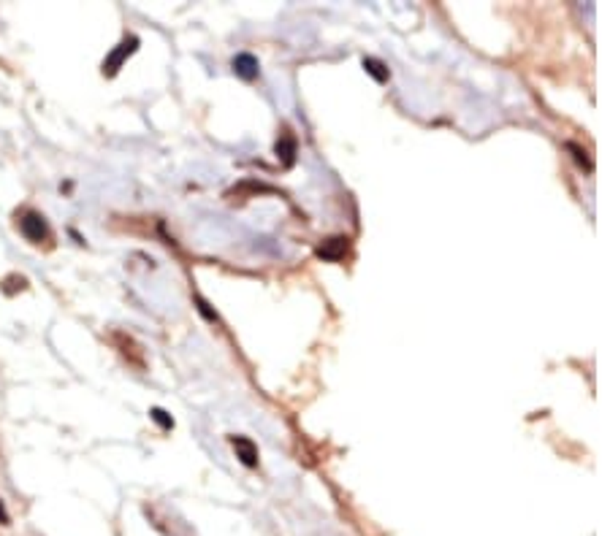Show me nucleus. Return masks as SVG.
Listing matches in <instances>:
<instances>
[{
	"instance_id": "1",
	"label": "nucleus",
	"mask_w": 610,
	"mask_h": 536,
	"mask_svg": "<svg viewBox=\"0 0 610 536\" xmlns=\"http://www.w3.org/2000/svg\"><path fill=\"white\" fill-rule=\"evenodd\" d=\"M136 49H138V38H136V35L123 38V41H120V44L111 49V55L103 60V68H100V71H103V76H109V79H111V76H117V73H120V68H123V63L128 60Z\"/></svg>"
},
{
	"instance_id": "2",
	"label": "nucleus",
	"mask_w": 610,
	"mask_h": 536,
	"mask_svg": "<svg viewBox=\"0 0 610 536\" xmlns=\"http://www.w3.org/2000/svg\"><path fill=\"white\" fill-rule=\"evenodd\" d=\"M19 230H22V236H25L30 244H41V241L49 239V222H46L44 214H38V212H25L22 220H19Z\"/></svg>"
},
{
	"instance_id": "3",
	"label": "nucleus",
	"mask_w": 610,
	"mask_h": 536,
	"mask_svg": "<svg viewBox=\"0 0 610 536\" xmlns=\"http://www.w3.org/2000/svg\"><path fill=\"white\" fill-rule=\"evenodd\" d=\"M350 250V239L348 236H331L318 247V257L328 260V263H339Z\"/></svg>"
},
{
	"instance_id": "4",
	"label": "nucleus",
	"mask_w": 610,
	"mask_h": 536,
	"mask_svg": "<svg viewBox=\"0 0 610 536\" xmlns=\"http://www.w3.org/2000/svg\"><path fill=\"white\" fill-rule=\"evenodd\" d=\"M231 444H233V450H236V458H239L244 466H250V469L258 466V450L250 439H244V436H231Z\"/></svg>"
},
{
	"instance_id": "5",
	"label": "nucleus",
	"mask_w": 610,
	"mask_h": 536,
	"mask_svg": "<svg viewBox=\"0 0 610 536\" xmlns=\"http://www.w3.org/2000/svg\"><path fill=\"white\" fill-rule=\"evenodd\" d=\"M233 73H236L239 79H244V82H253L258 76V60L253 55H247V52L236 55V57H233Z\"/></svg>"
},
{
	"instance_id": "6",
	"label": "nucleus",
	"mask_w": 610,
	"mask_h": 536,
	"mask_svg": "<svg viewBox=\"0 0 610 536\" xmlns=\"http://www.w3.org/2000/svg\"><path fill=\"white\" fill-rule=\"evenodd\" d=\"M277 158L282 160L285 165L293 163V158H296V141H293L290 136H282V138L277 141Z\"/></svg>"
},
{
	"instance_id": "7",
	"label": "nucleus",
	"mask_w": 610,
	"mask_h": 536,
	"mask_svg": "<svg viewBox=\"0 0 610 536\" xmlns=\"http://www.w3.org/2000/svg\"><path fill=\"white\" fill-rule=\"evenodd\" d=\"M364 68H366V73H372L377 82H386L388 79V68L380 60H375V57H364Z\"/></svg>"
},
{
	"instance_id": "8",
	"label": "nucleus",
	"mask_w": 610,
	"mask_h": 536,
	"mask_svg": "<svg viewBox=\"0 0 610 536\" xmlns=\"http://www.w3.org/2000/svg\"><path fill=\"white\" fill-rule=\"evenodd\" d=\"M567 149H570V152L575 155L578 165H583L586 171H591V168H594V163H591V158H589V152H586V149H580L578 144H573V141H570V144H567Z\"/></svg>"
},
{
	"instance_id": "9",
	"label": "nucleus",
	"mask_w": 610,
	"mask_h": 536,
	"mask_svg": "<svg viewBox=\"0 0 610 536\" xmlns=\"http://www.w3.org/2000/svg\"><path fill=\"white\" fill-rule=\"evenodd\" d=\"M150 414H152V420H155V423H158L161 428H165V431H168V428H174V420H171V417H168V414H165L163 409H158V407H155V409L150 412Z\"/></svg>"
},
{
	"instance_id": "10",
	"label": "nucleus",
	"mask_w": 610,
	"mask_h": 536,
	"mask_svg": "<svg viewBox=\"0 0 610 536\" xmlns=\"http://www.w3.org/2000/svg\"><path fill=\"white\" fill-rule=\"evenodd\" d=\"M11 523V517H8V512H6V506L0 501V526H8Z\"/></svg>"
}]
</instances>
